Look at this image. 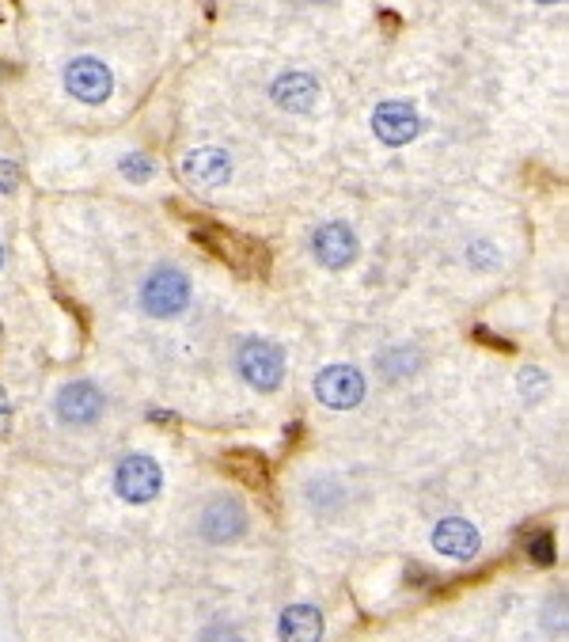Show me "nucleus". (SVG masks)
Returning a JSON list of instances; mask_svg holds the SVG:
<instances>
[{
    "instance_id": "1",
    "label": "nucleus",
    "mask_w": 569,
    "mask_h": 642,
    "mask_svg": "<svg viewBox=\"0 0 569 642\" xmlns=\"http://www.w3.org/2000/svg\"><path fill=\"white\" fill-rule=\"evenodd\" d=\"M194 239H202V244L210 247L217 259L232 263V267H239V270L266 274V267H270V255H266V247L255 244L251 236L228 233V228H221V225H202V228H194Z\"/></svg>"
},
{
    "instance_id": "2",
    "label": "nucleus",
    "mask_w": 569,
    "mask_h": 642,
    "mask_svg": "<svg viewBox=\"0 0 569 642\" xmlns=\"http://www.w3.org/2000/svg\"><path fill=\"white\" fill-rule=\"evenodd\" d=\"M190 304V281L183 270L175 267H157L144 278L141 286V308L157 320H168V315L186 312Z\"/></svg>"
},
{
    "instance_id": "3",
    "label": "nucleus",
    "mask_w": 569,
    "mask_h": 642,
    "mask_svg": "<svg viewBox=\"0 0 569 642\" xmlns=\"http://www.w3.org/2000/svg\"><path fill=\"white\" fill-rule=\"evenodd\" d=\"M236 370L244 376L251 388L258 392H278L281 381H284V354L273 342L266 339H251L239 346V357H236Z\"/></svg>"
},
{
    "instance_id": "4",
    "label": "nucleus",
    "mask_w": 569,
    "mask_h": 642,
    "mask_svg": "<svg viewBox=\"0 0 569 642\" xmlns=\"http://www.w3.org/2000/svg\"><path fill=\"white\" fill-rule=\"evenodd\" d=\"M197 533L210 544H232L247 533V510L239 499H228V494H217L213 502H205L202 517H197Z\"/></svg>"
},
{
    "instance_id": "5",
    "label": "nucleus",
    "mask_w": 569,
    "mask_h": 642,
    "mask_svg": "<svg viewBox=\"0 0 569 642\" xmlns=\"http://www.w3.org/2000/svg\"><path fill=\"white\" fill-rule=\"evenodd\" d=\"M115 486L126 502L141 506V502H152L163 486V472L152 457H126L115 472Z\"/></svg>"
},
{
    "instance_id": "6",
    "label": "nucleus",
    "mask_w": 569,
    "mask_h": 642,
    "mask_svg": "<svg viewBox=\"0 0 569 642\" xmlns=\"http://www.w3.org/2000/svg\"><path fill=\"white\" fill-rule=\"evenodd\" d=\"M315 396L319 404L334 410H350L365 399V376L353 370V365H331V370L315 376Z\"/></svg>"
},
{
    "instance_id": "7",
    "label": "nucleus",
    "mask_w": 569,
    "mask_h": 642,
    "mask_svg": "<svg viewBox=\"0 0 569 642\" xmlns=\"http://www.w3.org/2000/svg\"><path fill=\"white\" fill-rule=\"evenodd\" d=\"M65 88L68 96H76L80 103H103L115 92V76H110V68L103 62H95V57H76L65 68Z\"/></svg>"
},
{
    "instance_id": "8",
    "label": "nucleus",
    "mask_w": 569,
    "mask_h": 642,
    "mask_svg": "<svg viewBox=\"0 0 569 642\" xmlns=\"http://www.w3.org/2000/svg\"><path fill=\"white\" fill-rule=\"evenodd\" d=\"M373 130L384 145H391V149H399V145H410L414 137L421 130V118L418 110L410 107V103H379L373 110Z\"/></svg>"
},
{
    "instance_id": "9",
    "label": "nucleus",
    "mask_w": 569,
    "mask_h": 642,
    "mask_svg": "<svg viewBox=\"0 0 569 642\" xmlns=\"http://www.w3.org/2000/svg\"><path fill=\"white\" fill-rule=\"evenodd\" d=\"M103 407H107V399H103V392L95 388L92 381H73L57 392V415H62L68 426L99 422Z\"/></svg>"
},
{
    "instance_id": "10",
    "label": "nucleus",
    "mask_w": 569,
    "mask_h": 642,
    "mask_svg": "<svg viewBox=\"0 0 569 642\" xmlns=\"http://www.w3.org/2000/svg\"><path fill=\"white\" fill-rule=\"evenodd\" d=\"M312 252H315V259L323 263V267L346 270L350 263L357 259V236H353L350 225H339V221H331V225H323L312 236Z\"/></svg>"
},
{
    "instance_id": "11",
    "label": "nucleus",
    "mask_w": 569,
    "mask_h": 642,
    "mask_svg": "<svg viewBox=\"0 0 569 642\" xmlns=\"http://www.w3.org/2000/svg\"><path fill=\"white\" fill-rule=\"evenodd\" d=\"M183 175L194 186L213 191V186H224L232 179V160L224 149H194V152H186V160H183Z\"/></svg>"
},
{
    "instance_id": "12",
    "label": "nucleus",
    "mask_w": 569,
    "mask_h": 642,
    "mask_svg": "<svg viewBox=\"0 0 569 642\" xmlns=\"http://www.w3.org/2000/svg\"><path fill=\"white\" fill-rule=\"evenodd\" d=\"M433 547L448 559H474L479 555V528L463 517H448L433 528Z\"/></svg>"
},
{
    "instance_id": "13",
    "label": "nucleus",
    "mask_w": 569,
    "mask_h": 642,
    "mask_svg": "<svg viewBox=\"0 0 569 642\" xmlns=\"http://www.w3.org/2000/svg\"><path fill=\"white\" fill-rule=\"evenodd\" d=\"M270 96L281 110L308 115V110L315 107V99H319V84H315V76H308V73H284V76L273 81Z\"/></svg>"
},
{
    "instance_id": "14",
    "label": "nucleus",
    "mask_w": 569,
    "mask_h": 642,
    "mask_svg": "<svg viewBox=\"0 0 569 642\" xmlns=\"http://www.w3.org/2000/svg\"><path fill=\"white\" fill-rule=\"evenodd\" d=\"M281 642H319L323 639V612L312 604H292L281 612Z\"/></svg>"
},
{
    "instance_id": "15",
    "label": "nucleus",
    "mask_w": 569,
    "mask_h": 642,
    "mask_svg": "<svg viewBox=\"0 0 569 642\" xmlns=\"http://www.w3.org/2000/svg\"><path fill=\"white\" fill-rule=\"evenodd\" d=\"M224 468H228L232 475L239 479V483L255 486V491H262L266 483H270V464H266L262 457H258L255 449H236L224 457Z\"/></svg>"
},
{
    "instance_id": "16",
    "label": "nucleus",
    "mask_w": 569,
    "mask_h": 642,
    "mask_svg": "<svg viewBox=\"0 0 569 642\" xmlns=\"http://www.w3.org/2000/svg\"><path fill=\"white\" fill-rule=\"evenodd\" d=\"M528 555L539 563V567H550V563H555V536H550L547 528L532 533V536H528Z\"/></svg>"
},
{
    "instance_id": "17",
    "label": "nucleus",
    "mask_w": 569,
    "mask_h": 642,
    "mask_svg": "<svg viewBox=\"0 0 569 642\" xmlns=\"http://www.w3.org/2000/svg\"><path fill=\"white\" fill-rule=\"evenodd\" d=\"M152 160L144 157V152H129V157L122 160V175L133 179V183H144V179H152Z\"/></svg>"
},
{
    "instance_id": "18",
    "label": "nucleus",
    "mask_w": 569,
    "mask_h": 642,
    "mask_svg": "<svg viewBox=\"0 0 569 642\" xmlns=\"http://www.w3.org/2000/svg\"><path fill=\"white\" fill-rule=\"evenodd\" d=\"M197 642H244V635H239L232 623H210V628L197 635Z\"/></svg>"
},
{
    "instance_id": "19",
    "label": "nucleus",
    "mask_w": 569,
    "mask_h": 642,
    "mask_svg": "<svg viewBox=\"0 0 569 642\" xmlns=\"http://www.w3.org/2000/svg\"><path fill=\"white\" fill-rule=\"evenodd\" d=\"M520 384H524V396L528 399H539L543 388H547V376H543L539 370H524L520 373Z\"/></svg>"
},
{
    "instance_id": "20",
    "label": "nucleus",
    "mask_w": 569,
    "mask_h": 642,
    "mask_svg": "<svg viewBox=\"0 0 569 642\" xmlns=\"http://www.w3.org/2000/svg\"><path fill=\"white\" fill-rule=\"evenodd\" d=\"M15 186H20V168L0 160V194H12Z\"/></svg>"
},
{
    "instance_id": "21",
    "label": "nucleus",
    "mask_w": 569,
    "mask_h": 642,
    "mask_svg": "<svg viewBox=\"0 0 569 642\" xmlns=\"http://www.w3.org/2000/svg\"><path fill=\"white\" fill-rule=\"evenodd\" d=\"M474 339L486 342V346H494V350H505V354H513V342H508V339H497V335H490L486 328H474Z\"/></svg>"
},
{
    "instance_id": "22",
    "label": "nucleus",
    "mask_w": 569,
    "mask_h": 642,
    "mask_svg": "<svg viewBox=\"0 0 569 642\" xmlns=\"http://www.w3.org/2000/svg\"><path fill=\"white\" fill-rule=\"evenodd\" d=\"M471 259H482V270H490V267H494V252H490V247L486 244H479V247H471Z\"/></svg>"
},
{
    "instance_id": "23",
    "label": "nucleus",
    "mask_w": 569,
    "mask_h": 642,
    "mask_svg": "<svg viewBox=\"0 0 569 642\" xmlns=\"http://www.w3.org/2000/svg\"><path fill=\"white\" fill-rule=\"evenodd\" d=\"M539 4H558V0H539Z\"/></svg>"
},
{
    "instance_id": "24",
    "label": "nucleus",
    "mask_w": 569,
    "mask_h": 642,
    "mask_svg": "<svg viewBox=\"0 0 569 642\" xmlns=\"http://www.w3.org/2000/svg\"><path fill=\"white\" fill-rule=\"evenodd\" d=\"M0 263H4V247H0Z\"/></svg>"
}]
</instances>
